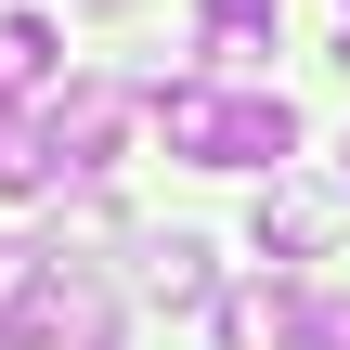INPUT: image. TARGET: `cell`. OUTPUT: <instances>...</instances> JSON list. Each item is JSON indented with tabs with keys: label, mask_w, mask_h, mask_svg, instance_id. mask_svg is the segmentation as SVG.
<instances>
[{
	"label": "cell",
	"mask_w": 350,
	"mask_h": 350,
	"mask_svg": "<svg viewBox=\"0 0 350 350\" xmlns=\"http://www.w3.org/2000/svg\"><path fill=\"white\" fill-rule=\"evenodd\" d=\"M156 130H169V156H195V169H286V156H299V104H286V91L169 78V91H156Z\"/></svg>",
	"instance_id": "1"
},
{
	"label": "cell",
	"mask_w": 350,
	"mask_h": 350,
	"mask_svg": "<svg viewBox=\"0 0 350 350\" xmlns=\"http://www.w3.org/2000/svg\"><path fill=\"white\" fill-rule=\"evenodd\" d=\"M0 338H13V350H104V286H91L78 260H39V273L13 286Z\"/></svg>",
	"instance_id": "2"
},
{
	"label": "cell",
	"mask_w": 350,
	"mask_h": 350,
	"mask_svg": "<svg viewBox=\"0 0 350 350\" xmlns=\"http://www.w3.org/2000/svg\"><path fill=\"white\" fill-rule=\"evenodd\" d=\"M39 130H52V169H65V182H104V169H117V130H130V91L65 78V91L39 104Z\"/></svg>",
	"instance_id": "3"
},
{
	"label": "cell",
	"mask_w": 350,
	"mask_h": 350,
	"mask_svg": "<svg viewBox=\"0 0 350 350\" xmlns=\"http://www.w3.org/2000/svg\"><path fill=\"white\" fill-rule=\"evenodd\" d=\"M338 221H350V195H325V182H273L247 234H260V260H325V247H338Z\"/></svg>",
	"instance_id": "4"
},
{
	"label": "cell",
	"mask_w": 350,
	"mask_h": 350,
	"mask_svg": "<svg viewBox=\"0 0 350 350\" xmlns=\"http://www.w3.org/2000/svg\"><path fill=\"white\" fill-rule=\"evenodd\" d=\"M208 325H221V350H299L312 338V299H299V286H221Z\"/></svg>",
	"instance_id": "5"
},
{
	"label": "cell",
	"mask_w": 350,
	"mask_h": 350,
	"mask_svg": "<svg viewBox=\"0 0 350 350\" xmlns=\"http://www.w3.org/2000/svg\"><path fill=\"white\" fill-rule=\"evenodd\" d=\"M143 299H169V312H221L208 247H195V234H156V247H143Z\"/></svg>",
	"instance_id": "6"
},
{
	"label": "cell",
	"mask_w": 350,
	"mask_h": 350,
	"mask_svg": "<svg viewBox=\"0 0 350 350\" xmlns=\"http://www.w3.org/2000/svg\"><path fill=\"white\" fill-rule=\"evenodd\" d=\"M26 91H65V39L39 13H0V104H26Z\"/></svg>",
	"instance_id": "7"
},
{
	"label": "cell",
	"mask_w": 350,
	"mask_h": 350,
	"mask_svg": "<svg viewBox=\"0 0 350 350\" xmlns=\"http://www.w3.org/2000/svg\"><path fill=\"white\" fill-rule=\"evenodd\" d=\"M65 169H52V130L26 117V104H0V195H52Z\"/></svg>",
	"instance_id": "8"
},
{
	"label": "cell",
	"mask_w": 350,
	"mask_h": 350,
	"mask_svg": "<svg viewBox=\"0 0 350 350\" xmlns=\"http://www.w3.org/2000/svg\"><path fill=\"white\" fill-rule=\"evenodd\" d=\"M299 350H350V299H338V286L312 299V338H299Z\"/></svg>",
	"instance_id": "9"
},
{
	"label": "cell",
	"mask_w": 350,
	"mask_h": 350,
	"mask_svg": "<svg viewBox=\"0 0 350 350\" xmlns=\"http://www.w3.org/2000/svg\"><path fill=\"white\" fill-rule=\"evenodd\" d=\"M208 26H273V0H195Z\"/></svg>",
	"instance_id": "10"
},
{
	"label": "cell",
	"mask_w": 350,
	"mask_h": 350,
	"mask_svg": "<svg viewBox=\"0 0 350 350\" xmlns=\"http://www.w3.org/2000/svg\"><path fill=\"white\" fill-rule=\"evenodd\" d=\"M338 65H350V26H338Z\"/></svg>",
	"instance_id": "11"
},
{
	"label": "cell",
	"mask_w": 350,
	"mask_h": 350,
	"mask_svg": "<svg viewBox=\"0 0 350 350\" xmlns=\"http://www.w3.org/2000/svg\"><path fill=\"white\" fill-rule=\"evenodd\" d=\"M0 350H13V338H0Z\"/></svg>",
	"instance_id": "12"
}]
</instances>
